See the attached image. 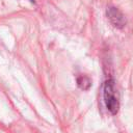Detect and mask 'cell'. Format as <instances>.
<instances>
[{"mask_svg":"<svg viewBox=\"0 0 133 133\" xmlns=\"http://www.w3.org/2000/svg\"><path fill=\"white\" fill-rule=\"evenodd\" d=\"M103 96H104V101H105L107 109L112 114H116L118 111L119 103H118V98H117V94L115 90V85H114L113 80H107L105 82Z\"/></svg>","mask_w":133,"mask_h":133,"instance_id":"1","label":"cell"},{"mask_svg":"<svg viewBox=\"0 0 133 133\" xmlns=\"http://www.w3.org/2000/svg\"><path fill=\"white\" fill-rule=\"evenodd\" d=\"M107 16H108V19L110 20V22L112 23V25L117 28H122L126 24L124 15L115 7H109L107 9Z\"/></svg>","mask_w":133,"mask_h":133,"instance_id":"2","label":"cell"},{"mask_svg":"<svg viewBox=\"0 0 133 133\" xmlns=\"http://www.w3.org/2000/svg\"><path fill=\"white\" fill-rule=\"evenodd\" d=\"M77 83H78V86L81 89H83V90L88 89L90 87V85H91V82H90L89 78L86 77V76H80V77H78Z\"/></svg>","mask_w":133,"mask_h":133,"instance_id":"3","label":"cell"},{"mask_svg":"<svg viewBox=\"0 0 133 133\" xmlns=\"http://www.w3.org/2000/svg\"><path fill=\"white\" fill-rule=\"evenodd\" d=\"M31 1H33V0H31Z\"/></svg>","mask_w":133,"mask_h":133,"instance_id":"4","label":"cell"}]
</instances>
